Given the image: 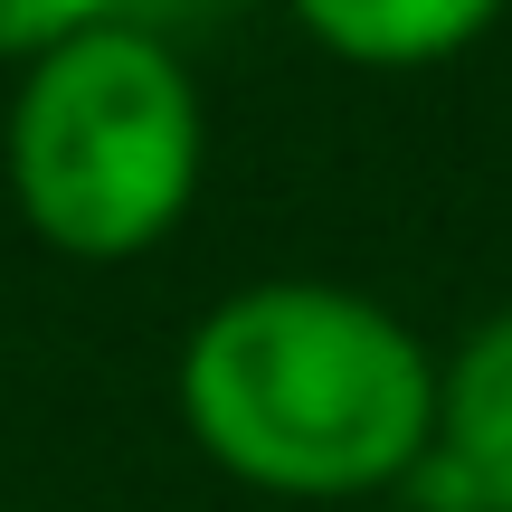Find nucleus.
I'll return each mask as SVG.
<instances>
[{"label": "nucleus", "instance_id": "nucleus-6", "mask_svg": "<svg viewBox=\"0 0 512 512\" xmlns=\"http://www.w3.org/2000/svg\"><path fill=\"white\" fill-rule=\"evenodd\" d=\"M238 0H114V29H143V38H190V29H219Z\"/></svg>", "mask_w": 512, "mask_h": 512}, {"label": "nucleus", "instance_id": "nucleus-1", "mask_svg": "<svg viewBox=\"0 0 512 512\" xmlns=\"http://www.w3.org/2000/svg\"><path fill=\"white\" fill-rule=\"evenodd\" d=\"M181 418L266 494H370L437 446V370L342 285H247L190 332Z\"/></svg>", "mask_w": 512, "mask_h": 512}, {"label": "nucleus", "instance_id": "nucleus-4", "mask_svg": "<svg viewBox=\"0 0 512 512\" xmlns=\"http://www.w3.org/2000/svg\"><path fill=\"white\" fill-rule=\"evenodd\" d=\"M503 0H294L313 38L332 57H361V67H427V57H456L465 38L494 29Z\"/></svg>", "mask_w": 512, "mask_h": 512}, {"label": "nucleus", "instance_id": "nucleus-5", "mask_svg": "<svg viewBox=\"0 0 512 512\" xmlns=\"http://www.w3.org/2000/svg\"><path fill=\"white\" fill-rule=\"evenodd\" d=\"M114 19V0H0V57H48V48H67V38H86V29H105Z\"/></svg>", "mask_w": 512, "mask_h": 512}, {"label": "nucleus", "instance_id": "nucleus-3", "mask_svg": "<svg viewBox=\"0 0 512 512\" xmlns=\"http://www.w3.org/2000/svg\"><path fill=\"white\" fill-rule=\"evenodd\" d=\"M437 475L475 512H512V313L465 332L456 370L437 380Z\"/></svg>", "mask_w": 512, "mask_h": 512}, {"label": "nucleus", "instance_id": "nucleus-2", "mask_svg": "<svg viewBox=\"0 0 512 512\" xmlns=\"http://www.w3.org/2000/svg\"><path fill=\"white\" fill-rule=\"evenodd\" d=\"M19 209L67 256H133L190 209L200 95L190 67L143 29H86L29 67L10 105Z\"/></svg>", "mask_w": 512, "mask_h": 512}]
</instances>
